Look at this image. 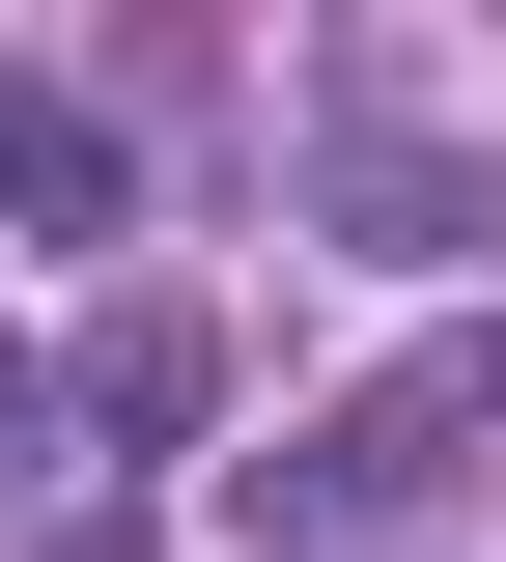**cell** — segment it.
<instances>
[{
    "label": "cell",
    "mask_w": 506,
    "mask_h": 562,
    "mask_svg": "<svg viewBox=\"0 0 506 562\" xmlns=\"http://www.w3.org/2000/svg\"><path fill=\"white\" fill-rule=\"evenodd\" d=\"M310 225L394 254V281H506V140L479 113H338L310 140Z\"/></svg>",
    "instance_id": "6da1fadb"
},
{
    "label": "cell",
    "mask_w": 506,
    "mask_h": 562,
    "mask_svg": "<svg viewBox=\"0 0 506 562\" xmlns=\"http://www.w3.org/2000/svg\"><path fill=\"white\" fill-rule=\"evenodd\" d=\"M450 450H479V394H366V422H310V450H254V535L366 562V506H423Z\"/></svg>",
    "instance_id": "7a4b0ae2"
},
{
    "label": "cell",
    "mask_w": 506,
    "mask_h": 562,
    "mask_svg": "<svg viewBox=\"0 0 506 562\" xmlns=\"http://www.w3.org/2000/svg\"><path fill=\"white\" fill-rule=\"evenodd\" d=\"M0 225H29V254H113V225H142V140H113V85L0 57Z\"/></svg>",
    "instance_id": "3957f363"
},
{
    "label": "cell",
    "mask_w": 506,
    "mask_h": 562,
    "mask_svg": "<svg viewBox=\"0 0 506 562\" xmlns=\"http://www.w3.org/2000/svg\"><path fill=\"white\" fill-rule=\"evenodd\" d=\"M85 422H113V450H198V394H225V338L198 310H169V281H113V310H85V366H57Z\"/></svg>",
    "instance_id": "277c9868"
},
{
    "label": "cell",
    "mask_w": 506,
    "mask_h": 562,
    "mask_svg": "<svg viewBox=\"0 0 506 562\" xmlns=\"http://www.w3.org/2000/svg\"><path fill=\"white\" fill-rule=\"evenodd\" d=\"M450 394H479V422H506V310H479V366H450Z\"/></svg>",
    "instance_id": "5b68a950"
},
{
    "label": "cell",
    "mask_w": 506,
    "mask_h": 562,
    "mask_svg": "<svg viewBox=\"0 0 506 562\" xmlns=\"http://www.w3.org/2000/svg\"><path fill=\"white\" fill-rule=\"evenodd\" d=\"M366 562H423V535H366Z\"/></svg>",
    "instance_id": "8992f818"
}]
</instances>
